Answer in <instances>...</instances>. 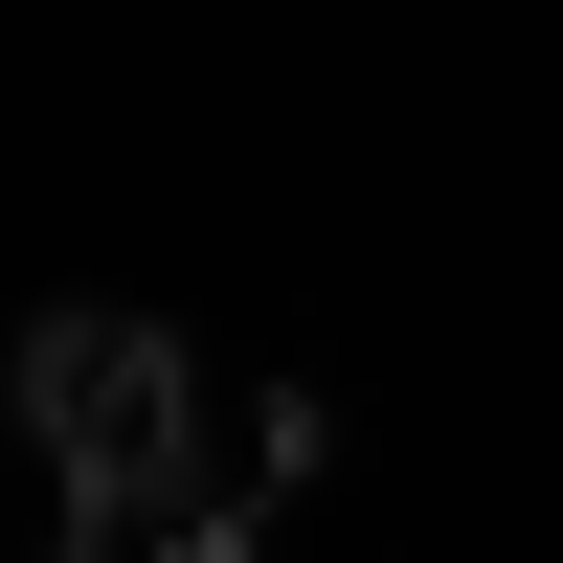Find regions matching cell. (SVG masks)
I'll use <instances>...</instances> for the list:
<instances>
[{"label": "cell", "mask_w": 563, "mask_h": 563, "mask_svg": "<svg viewBox=\"0 0 563 563\" xmlns=\"http://www.w3.org/2000/svg\"><path fill=\"white\" fill-rule=\"evenodd\" d=\"M23 451L45 496H68L90 541H158L180 496H203V361L158 339V316H23Z\"/></svg>", "instance_id": "6da1fadb"}, {"label": "cell", "mask_w": 563, "mask_h": 563, "mask_svg": "<svg viewBox=\"0 0 563 563\" xmlns=\"http://www.w3.org/2000/svg\"><path fill=\"white\" fill-rule=\"evenodd\" d=\"M135 563H271V496H225V474H203V496H180V519L135 541Z\"/></svg>", "instance_id": "7a4b0ae2"}]
</instances>
